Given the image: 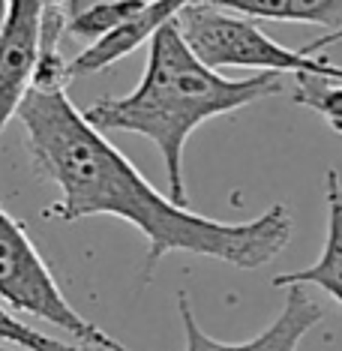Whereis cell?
Segmentation results:
<instances>
[{
    "instance_id": "4",
    "label": "cell",
    "mask_w": 342,
    "mask_h": 351,
    "mask_svg": "<svg viewBox=\"0 0 342 351\" xmlns=\"http://www.w3.org/2000/svg\"><path fill=\"white\" fill-rule=\"evenodd\" d=\"M0 306L12 315H30L36 322L60 327L84 346H123L66 300L51 267L30 241L27 228L3 204H0Z\"/></svg>"
},
{
    "instance_id": "11",
    "label": "cell",
    "mask_w": 342,
    "mask_h": 351,
    "mask_svg": "<svg viewBox=\"0 0 342 351\" xmlns=\"http://www.w3.org/2000/svg\"><path fill=\"white\" fill-rule=\"evenodd\" d=\"M0 346H12L19 351H130L126 346L102 348V346H84V342H63L58 337H49V333L25 324L19 315L6 313L3 306H0Z\"/></svg>"
},
{
    "instance_id": "2",
    "label": "cell",
    "mask_w": 342,
    "mask_h": 351,
    "mask_svg": "<svg viewBox=\"0 0 342 351\" xmlns=\"http://www.w3.org/2000/svg\"><path fill=\"white\" fill-rule=\"evenodd\" d=\"M147 43L150 51L138 87L123 97L97 99L84 117L99 132H132L156 145L169 178V198L189 207L184 180V150L189 135L219 114H234L265 97H276L282 82L276 73H256L246 78L219 75L189 51L174 21L162 25Z\"/></svg>"
},
{
    "instance_id": "8",
    "label": "cell",
    "mask_w": 342,
    "mask_h": 351,
    "mask_svg": "<svg viewBox=\"0 0 342 351\" xmlns=\"http://www.w3.org/2000/svg\"><path fill=\"white\" fill-rule=\"evenodd\" d=\"M324 204H328V234L321 255L304 270L280 274L273 279V289L315 285L342 306V178L337 169H328L324 174Z\"/></svg>"
},
{
    "instance_id": "7",
    "label": "cell",
    "mask_w": 342,
    "mask_h": 351,
    "mask_svg": "<svg viewBox=\"0 0 342 351\" xmlns=\"http://www.w3.org/2000/svg\"><path fill=\"white\" fill-rule=\"evenodd\" d=\"M189 3H195V0H147V3H141V10L135 12L130 21H123L121 27L111 30L108 36H102L99 43L87 45L82 54H75V58L66 63L69 82L82 78V75H97L102 69H108L111 63L123 60L126 54H132L141 43H147L162 25L178 19Z\"/></svg>"
},
{
    "instance_id": "6",
    "label": "cell",
    "mask_w": 342,
    "mask_h": 351,
    "mask_svg": "<svg viewBox=\"0 0 342 351\" xmlns=\"http://www.w3.org/2000/svg\"><path fill=\"white\" fill-rule=\"evenodd\" d=\"M42 0H10L0 30V135L34 82Z\"/></svg>"
},
{
    "instance_id": "16",
    "label": "cell",
    "mask_w": 342,
    "mask_h": 351,
    "mask_svg": "<svg viewBox=\"0 0 342 351\" xmlns=\"http://www.w3.org/2000/svg\"><path fill=\"white\" fill-rule=\"evenodd\" d=\"M145 3H147V0H145Z\"/></svg>"
},
{
    "instance_id": "12",
    "label": "cell",
    "mask_w": 342,
    "mask_h": 351,
    "mask_svg": "<svg viewBox=\"0 0 342 351\" xmlns=\"http://www.w3.org/2000/svg\"><path fill=\"white\" fill-rule=\"evenodd\" d=\"M297 84H294V102L304 108H313L321 114L333 132H342V82L324 75H306L297 73Z\"/></svg>"
},
{
    "instance_id": "3",
    "label": "cell",
    "mask_w": 342,
    "mask_h": 351,
    "mask_svg": "<svg viewBox=\"0 0 342 351\" xmlns=\"http://www.w3.org/2000/svg\"><path fill=\"white\" fill-rule=\"evenodd\" d=\"M184 43L210 69H258V73H306L342 82V66L324 58H304L297 49H285L270 39L252 19L217 10L208 3H189L174 19Z\"/></svg>"
},
{
    "instance_id": "9",
    "label": "cell",
    "mask_w": 342,
    "mask_h": 351,
    "mask_svg": "<svg viewBox=\"0 0 342 351\" xmlns=\"http://www.w3.org/2000/svg\"><path fill=\"white\" fill-rule=\"evenodd\" d=\"M217 10L261 21H306L324 34L342 27V0H195Z\"/></svg>"
},
{
    "instance_id": "10",
    "label": "cell",
    "mask_w": 342,
    "mask_h": 351,
    "mask_svg": "<svg viewBox=\"0 0 342 351\" xmlns=\"http://www.w3.org/2000/svg\"><path fill=\"white\" fill-rule=\"evenodd\" d=\"M145 0H102L87 10L75 12L66 19V36L82 39V43H99L111 30H117L123 21H130L135 12L141 10Z\"/></svg>"
},
{
    "instance_id": "15",
    "label": "cell",
    "mask_w": 342,
    "mask_h": 351,
    "mask_svg": "<svg viewBox=\"0 0 342 351\" xmlns=\"http://www.w3.org/2000/svg\"><path fill=\"white\" fill-rule=\"evenodd\" d=\"M42 3H66V0H42Z\"/></svg>"
},
{
    "instance_id": "17",
    "label": "cell",
    "mask_w": 342,
    "mask_h": 351,
    "mask_svg": "<svg viewBox=\"0 0 342 351\" xmlns=\"http://www.w3.org/2000/svg\"><path fill=\"white\" fill-rule=\"evenodd\" d=\"M0 351H3V348H0Z\"/></svg>"
},
{
    "instance_id": "14",
    "label": "cell",
    "mask_w": 342,
    "mask_h": 351,
    "mask_svg": "<svg viewBox=\"0 0 342 351\" xmlns=\"http://www.w3.org/2000/svg\"><path fill=\"white\" fill-rule=\"evenodd\" d=\"M6 6H10V0H0V30H3V21H6Z\"/></svg>"
},
{
    "instance_id": "13",
    "label": "cell",
    "mask_w": 342,
    "mask_h": 351,
    "mask_svg": "<svg viewBox=\"0 0 342 351\" xmlns=\"http://www.w3.org/2000/svg\"><path fill=\"white\" fill-rule=\"evenodd\" d=\"M337 43H342V27L339 30H330V34H324V36H318V39H313L306 49H297V51L304 54V58H315L318 51L330 49V45H337Z\"/></svg>"
},
{
    "instance_id": "1",
    "label": "cell",
    "mask_w": 342,
    "mask_h": 351,
    "mask_svg": "<svg viewBox=\"0 0 342 351\" xmlns=\"http://www.w3.org/2000/svg\"><path fill=\"white\" fill-rule=\"evenodd\" d=\"M15 117L25 130L36 178L60 193L42 217L60 222L114 217L135 226L147 241L145 282H154L159 261L169 252L258 270L291 241L294 219L285 204H270L261 217L246 222H219L174 204L75 108L66 87H30Z\"/></svg>"
},
{
    "instance_id": "5",
    "label": "cell",
    "mask_w": 342,
    "mask_h": 351,
    "mask_svg": "<svg viewBox=\"0 0 342 351\" xmlns=\"http://www.w3.org/2000/svg\"><path fill=\"white\" fill-rule=\"evenodd\" d=\"M178 315L186 339L184 351H297L306 333L328 315V309L306 291V285H289L285 289L282 313L258 337L243 339V342H222V339H213L210 333H204V327L198 324V318L193 313V303H189L186 291H178Z\"/></svg>"
}]
</instances>
